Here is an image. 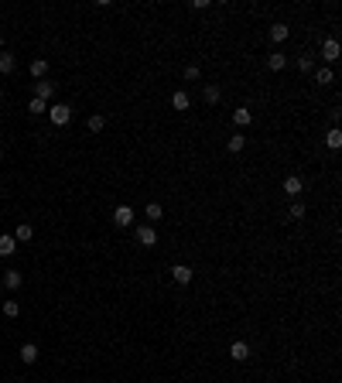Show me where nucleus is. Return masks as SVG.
<instances>
[{
  "mask_svg": "<svg viewBox=\"0 0 342 383\" xmlns=\"http://www.w3.org/2000/svg\"><path fill=\"white\" fill-rule=\"evenodd\" d=\"M48 120H52L55 127H65V123L72 120V106H65V103H55V106H48Z\"/></svg>",
  "mask_w": 342,
  "mask_h": 383,
  "instance_id": "nucleus-1",
  "label": "nucleus"
},
{
  "mask_svg": "<svg viewBox=\"0 0 342 383\" xmlns=\"http://www.w3.org/2000/svg\"><path fill=\"white\" fill-rule=\"evenodd\" d=\"M137 243L140 247H157V230L154 226H137Z\"/></svg>",
  "mask_w": 342,
  "mask_h": 383,
  "instance_id": "nucleus-2",
  "label": "nucleus"
},
{
  "mask_svg": "<svg viewBox=\"0 0 342 383\" xmlns=\"http://www.w3.org/2000/svg\"><path fill=\"white\" fill-rule=\"evenodd\" d=\"M55 96V82H48V79H41V82H35V99H52Z\"/></svg>",
  "mask_w": 342,
  "mask_h": 383,
  "instance_id": "nucleus-3",
  "label": "nucleus"
},
{
  "mask_svg": "<svg viewBox=\"0 0 342 383\" xmlns=\"http://www.w3.org/2000/svg\"><path fill=\"white\" fill-rule=\"evenodd\" d=\"M339 52H342V48H339V41H335V38H325L322 41V58H325V62H335Z\"/></svg>",
  "mask_w": 342,
  "mask_h": 383,
  "instance_id": "nucleus-4",
  "label": "nucleus"
},
{
  "mask_svg": "<svg viewBox=\"0 0 342 383\" xmlns=\"http://www.w3.org/2000/svg\"><path fill=\"white\" fill-rule=\"evenodd\" d=\"M229 356H233L236 363H243V359H247V356H250V345L243 342V339H236V342L229 345Z\"/></svg>",
  "mask_w": 342,
  "mask_h": 383,
  "instance_id": "nucleus-5",
  "label": "nucleus"
},
{
  "mask_svg": "<svg viewBox=\"0 0 342 383\" xmlns=\"http://www.w3.org/2000/svg\"><path fill=\"white\" fill-rule=\"evenodd\" d=\"M18 69V58L11 55V52H0V76H11Z\"/></svg>",
  "mask_w": 342,
  "mask_h": 383,
  "instance_id": "nucleus-6",
  "label": "nucleus"
},
{
  "mask_svg": "<svg viewBox=\"0 0 342 383\" xmlns=\"http://www.w3.org/2000/svg\"><path fill=\"white\" fill-rule=\"evenodd\" d=\"M284 192H287V195H291V199H298V195H301V192H304L301 178H298V174H291V178H284Z\"/></svg>",
  "mask_w": 342,
  "mask_h": 383,
  "instance_id": "nucleus-7",
  "label": "nucleus"
},
{
  "mask_svg": "<svg viewBox=\"0 0 342 383\" xmlns=\"http://www.w3.org/2000/svg\"><path fill=\"white\" fill-rule=\"evenodd\" d=\"M113 223H116V226H130V223H133V209H130V206H120V209L113 212Z\"/></svg>",
  "mask_w": 342,
  "mask_h": 383,
  "instance_id": "nucleus-8",
  "label": "nucleus"
},
{
  "mask_svg": "<svg viewBox=\"0 0 342 383\" xmlns=\"http://www.w3.org/2000/svg\"><path fill=\"white\" fill-rule=\"evenodd\" d=\"M171 277H175L178 284H189V281H192V267H185V264H175V267H171Z\"/></svg>",
  "mask_w": 342,
  "mask_h": 383,
  "instance_id": "nucleus-9",
  "label": "nucleus"
},
{
  "mask_svg": "<svg viewBox=\"0 0 342 383\" xmlns=\"http://www.w3.org/2000/svg\"><path fill=\"white\" fill-rule=\"evenodd\" d=\"M14 250H18V240H14L11 233H4V236H0V257H11Z\"/></svg>",
  "mask_w": 342,
  "mask_h": 383,
  "instance_id": "nucleus-10",
  "label": "nucleus"
},
{
  "mask_svg": "<svg viewBox=\"0 0 342 383\" xmlns=\"http://www.w3.org/2000/svg\"><path fill=\"white\" fill-rule=\"evenodd\" d=\"M4 287H7V291H18L21 287V270H4Z\"/></svg>",
  "mask_w": 342,
  "mask_h": 383,
  "instance_id": "nucleus-11",
  "label": "nucleus"
},
{
  "mask_svg": "<svg viewBox=\"0 0 342 383\" xmlns=\"http://www.w3.org/2000/svg\"><path fill=\"white\" fill-rule=\"evenodd\" d=\"M284 65H287V58L281 55V52H274V55H267V69H270V72H281Z\"/></svg>",
  "mask_w": 342,
  "mask_h": 383,
  "instance_id": "nucleus-12",
  "label": "nucleus"
},
{
  "mask_svg": "<svg viewBox=\"0 0 342 383\" xmlns=\"http://www.w3.org/2000/svg\"><path fill=\"white\" fill-rule=\"evenodd\" d=\"M250 120H253V113H250L247 106H240V110H233V123H236V127H247Z\"/></svg>",
  "mask_w": 342,
  "mask_h": 383,
  "instance_id": "nucleus-13",
  "label": "nucleus"
},
{
  "mask_svg": "<svg viewBox=\"0 0 342 383\" xmlns=\"http://www.w3.org/2000/svg\"><path fill=\"white\" fill-rule=\"evenodd\" d=\"M21 359H24V363H35V359H38V345L24 342V345H21Z\"/></svg>",
  "mask_w": 342,
  "mask_h": 383,
  "instance_id": "nucleus-14",
  "label": "nucleus"
},
{
  "mask_svg": "<svg viewBox=\"0 0 342 383\" xmlns=\"http://www.w3.org/2000/svg\"><path fill=\"white\" fill-rule=\"evenodd\" d=\"M11 236H14V240H18V243H28V240H31V236H35V230H31V226H28V223H21L18 230L11 233Z\"/></svg>",
  "mask_w": 342,
  "mask_h": 383,
  "instance_id": "nucleus-15",
  "label": "nucleus"
},
{
  "mask_svg": "<svg viewBox=\"0 0 342 383\" xmlns=\"http://www.w3.org/2000/svg\"><path fill=\"white\" fill-rule=\"evenodd\" d=\"M325 144H328L332 151H339V147H342V130H339V127H332V130H328V137H325Z\"/></svg>",
  "mask_w": 342,
  "mask_h": 383,
  "instance_id": "nucleus-16",
  "label": "nucleus"
},
{
  "mask_svg": "<svg viewBox=\"0 0 342 383\" xmlns=\"http://www.w3.org/2000/svg\"><path fill=\"white\" fill-rule=\"evenodd\" d=\"M287 35H291V31H287V24H274V28H270V38L277 41V45H281V41H287Z\"/></svg>",
  "mask_w": 342,
  "mask_h": 383,
  "instance_id": "nucleus-17",
  "label": "nucleus"
},
{
  "mask_svg": "<svg viewBox=\"0 0 342 383\" xmlns=\"http://www.w3.org/2000/svg\"><path fill=\"white\" fill-rule=\"evenodd\" d=\"M45 72H48V62H45V58H35V62H31V76L45 79Z\"/></svg>",
  "mask_w": 342,
  "mask_h": 383,
  "instance_id": "nucleus-18",
  "label": "nucleus"
},
{
  "mask_svg": "<svg viewBox=\"0 0 342 383\" xmlns=\"http://www.w3.org/2000/svg\"><path fill=\"white\" fill-rule=\"evenodd\" d=\"M171 106H175V110H189L192 99H189L185 93H175V96H171Z\"/></svg>",
  "mask_w": 342,
  "mask_h": 383,
  "instance_id": "nucleus-19",
  "label": "nucleus"
},
{
  "mask_svg": "<svg viewBox=\"0 0 342 383\" xmlns=\"http://www.w3.org/2000/svg\"><path fill=\"white\" fill-rule=\"evenodd\" d=\"M0 311H4L7 318H18V315H21V305H18V301H4V305H0Z\"/></svg>",
  "mask_w": 342,
  "mask_h": 383,
  "instance_id": "nucleus-20",
  "label": "nucleus"
},
{
  "mask_svg": "<svg viewBox=\"0 0 342 383\" xmlns=\"http://www.w3.org/2000/svg\"><path fill=\"white\" fill-rule=\"evenodd\" d=\"M315 82H318V86H328V82H335L332 69H318V72H315Z\"/></svg>",
  "mask_w": 342,
  "mask_h": 383,
  "instance_id": "nucleus-21",
  "label": "nucleus"
},
{
  "mask_svg": "<svg viewBox=\"0 0 342 383\" xmlns=\"http://www.w3.org/2000/svg\"><path fill=\"white\" fill-rule=\"evenodd\" d=\"M287 219H304V206L298 202V199L291 202V209H287Z\"/></svg>",
  "mask_w": 342,
  "mask_h": 383,
  "instance_id": "nucleus-22",
  "label": "nucleus"
},
{
  "mask_svg": "<svg viewBox=\"0 0 342 383\" xmlns=\"http://www.w3.org/2000/svg\"><path fill=\"white\" fill-rule=\"evenodd\" d=\"M206 103H209V106H216V103H219V86H206Z\"/></svg>",
  "mask_w": 342,
  "mask_h": 383,
  "instance_id": "nucleus-23",
  "label": "nucleus"
},
{
  "mask_svg": "<svg viewBox=\"0 0 342 383\" xmlns=\"http://www.w3.org/2000/svg\"><path fill=\"white\" fill-rule=\"evenodd\" d=\"M243 144H247V137H240V134H236V137H229V144H226V147H229L233 154H240V151H243Z\"/></svg>",
  "mask_w": 342,
  "mask_h": 383,
  "instance_id": "nucleus-24",
  "label": "nucleus"
},
{
  "mask_svg": "<svg viewBox=\"0 0 342 383\" xmlns=\"http://www.w3.org/2000/svg\"><path fill=\"white\" fill-rule=\"evenodd\" d=\"M45 110H48L45 99H31V103H28V113H45Z\"/></svg>",
  "mask_w": 342,
  "mask_h": 383,
  "instance_id": "nucleus-25",
  "label": "nucleus"
},
{
  "mask_svg": "<svg viewBox=\"0 0 342 383\" xmlns=\"http://www.w3.org/2000/svg\"><path fill=\"white\" fill-rule=\"evenodd\" d=\"M103 123H106V120H103L99 113H93V116H89V130H93V134H99V130H103Z\"/></svg>",
  "mask_w": 342,
  "mask_h": 383,
  "instance_id": "nucleus-26",
  "label": "nucleus"
},
{
  "mask_svg": "<svg viewBox=\"0 0 342 383\" xmlns=\"http://www.w3.org/2000/svg\"><path fill=\"white\" fill-rule=\"evenodd\" d=\"M185 79L195 82V79H199V65H185Z\"/></svg>",
  "mask_w": 342,
  "mask_h": 383,
  "instance_id": "nucleus-27",
  "label": "nucleus"
},
{
  "mask_svg": "<svg viewBox=\"0 0 342 383\" xmlns=\"http://www.w3.org/2000/svg\"><path fill=\"white\" fill-rule=\"evenodd\" d=\"M147 219H161V206H157V202L147 206Z\"/></svg>",
  "mask_w": 342,
  "mask_h": 383,
  "instance_id": "nucleus-28",
  "label": "nucleus"
},
{
  "mask_svg": "<svg viewBox=\"0 0 342 383\" xmlns=\"http://www.w3.org/2000/svg\"><path fill=\"white\" fill-rule=\"evenodd\" d=\"M298 69H301V72H311V69H315V62H311V58H301V62H298Z\"/></svg>",
  "mask_w": 342,
  "mask_h": 383,
  "instance_id": "nucleus-29",
  "label": "nucleus"
},
{
  "mask_svg": "<svg viewBox=\"0 0 342 383\" xmlns=\"http://www.w3.org/2000/svg\"><path fill=\"white\" fill-rule=\"evenodd\" d=\"M0 52H4V38H0Z\"/></svg>",
  "mask_w": 342,
  "mask_h": 383,
  "instance_id": "nucleus-30",
  "label": "nucleus"
},
{
  "mask_svg": "<svg viewBox=\"0 0 342 383\" xmlns=\"http://www.w3.org/2000/svg\"><path fill=\"white\" fill-rule=\"evenodd\" d=\"M0 157H4V147H0Z\"/></svg>",
  "mask_w": 342,
  "mask_h": 383,
  "instance_id": "nucleus-31",
  "label": "nucleus"
},
{
  "mask_svg": "<svg viewBox=\"0 0 342 383\" xmlns=\"http://www.w3.org/2000/svg\"><path fill=\"white\" fill-rule=\"evenodd\" d=\"M0 96H4V89H0Z\"/></svg>",
  "mask_w": 342,
  "mask_h": 383,
  "instance_id": "nucleus-32",
  "label": "nucleus"
}]
</instances>
